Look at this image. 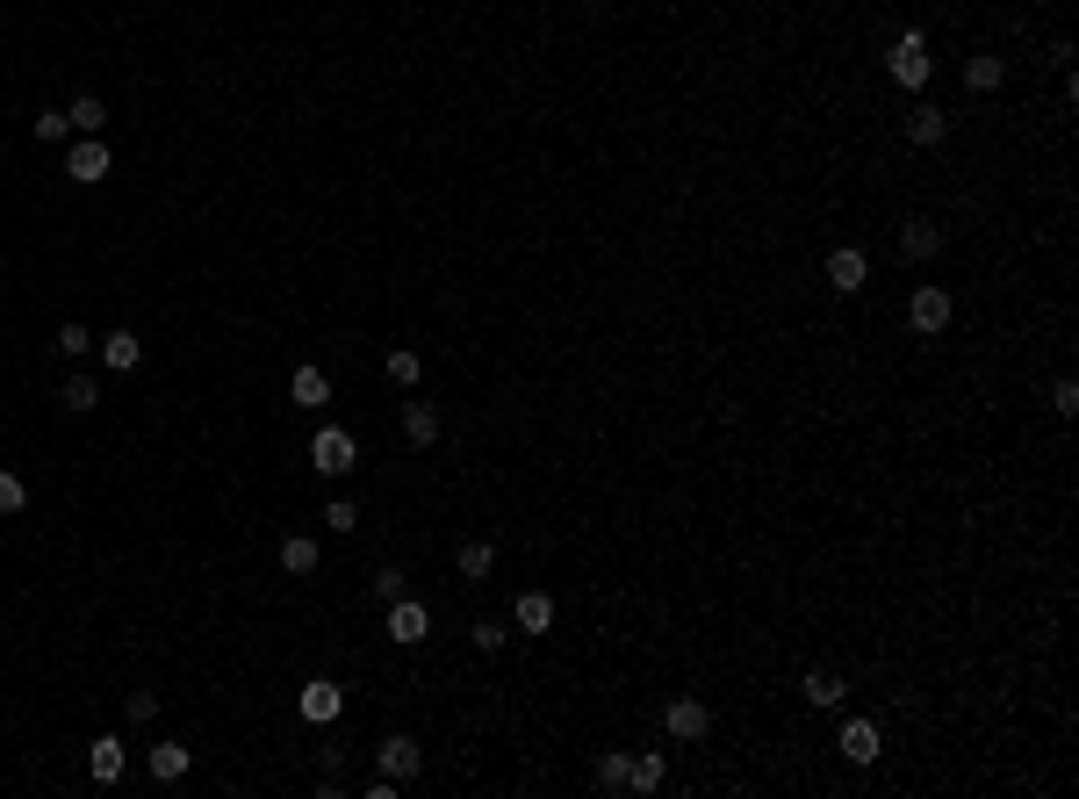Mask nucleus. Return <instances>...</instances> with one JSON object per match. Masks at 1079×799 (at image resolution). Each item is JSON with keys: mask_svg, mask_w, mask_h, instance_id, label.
<instances>
[{"mask_svg": "<svg viewBox=\"0 0 1079 799\" xmlns=\"http://www.w3.org/2000/svg\"><path fill=\"white\" fill-rule=\"evenodd\" d=\"M382 375H389V383H396V389H411V383H418V375H425V361H418V353H411V346H396V353H389V361H382Z\"/></svg>", "mask_w": 1079, "mask_h": 799, "instance_id": "bb28decb", "label": "nucleus"}, {"mask_svg": "<svg viewBox=\"0 0 1079 799\" xmlns=\"http://www.w3.org/2000/svg\"><path fill=\"white\" fill-rule=\"evenodd\" d=\"M375 598H382V606L403 598V569H396V562H389V569H375Z\"/></svg>", "mask_w": 1079, "mask_h": 799, "instance_id": "72a5a7b5", "label": "nucleus"}, {"mask_svg": "<svg viewBox=\"0 0 1079 799\" xmlns=\"http://www.w3.org/2000/svg\"><path fill=\"white\" fill-rule=\"evenodd\" d=\"M942 138H950V116H942V108H914V116H907V144H942Z\"/></svg>", "mask_w": 1079, "mask_h": 799, "instance_id": "aec40b11", "label": "nucleus"}, {"mask_svg": "<svg viewBox=\"0 0 1079 799\" xmlns=\"http://www.w3.org/2000/svg\"><path fill=\"white\" fill-rule=\"evenodd\" d=\"M66 174L80 180V188H94V180H108V174H116V152H108L102 138H80V144L66 152Z\"/></svg>", "mask_w": 1079, "mask_h": 799, "instance_id": "423d86ee", "label": "nucleus"}, {"mask_svg": "<svg viewBox=\"0 0 1079 799\" xmlns=\"http://www.w3.org/2000/svg\"><path fill=\"white\" fill-rule=\"evenodd\" d=\"M1000 80H1008V66H1000V58H994V51H978V58H964V87H972V94H994V87H1000Z\"/></svg>", "mask_w": 1079, "mask_h": 799, "instance_id": "412c9836", "label": "nucleus"}, {"mask_svg": "<svg viewBox=\"0 0 1079 799\" xmlns=\"http://www.w3.org/2000/svg\"><path fill=\"white\" fill-rule=\"evenodd\" d=\"M886 72H892V87L922 94L928 80H936V58H928V36H922V30H900V36H892V51H886Z\"/></svg>", "mask_w": 1079, "mask_h": 799, "instance_id": "f257e3e1", "label": "nucleus"}, {"mask_svg": "<svg viewBox=\"0 0 1079 799\" xmlns=\"http://www.w3.org/2000/svg\"><path fill=\"white\" fill-rule=\"evenodd\" d=\"M317 562H325V555H317V540H309V533L281 540V569H289V576H317Z\"/></svg>", "mask_w": 1079, "mask_h": 799, "instance_id": "6ab92c4d", "label": "nucleus"}, {"mask_svg": "<svg viewBox=\"0 0 1079 799\" xmlns=\"http://www.w3.org/2000/svg\"><path fill=\"white\" fill-rule=\"evenodd\" d=\"M86 346H94V331L86 325H58V353H66V361H80Z\"/></svg>", "mask_w": 1079, "mask_h": 799, "instance_id": "7c9ffc66", "label": "nucleus"}, {"mask_svg": "<svg viewBox=\"0 0 1079 799\" xmlns=\"http://www.w3.org/2000/svg\"><path fill=\"white\" fill-rule=\"evenodd\" d=\"M289 397L303 403V411H317V403H331V383H325V367H295V375H289Z\"/></svg>", "mask_w": 1079, "mask_h": 799, "instance_id": "f3484780", "label": "nucleus"}, {"mask_svg": "<svg viewBox=\"0 0 1079 799\" xmlns=\"http://www.w3.org/2000/svg\"><path fill=\"white\" fill-rule=\"evenodd\" d=\"M842 756H849V764H878V728L871 720H842Z\"/></svg>", "mask_w": 1079, "mask_h": 799, "instance_id": "4468645a", "label": "nucleus"}, {"mask_svg": "<svg viewBox=\"0 0 1079 799\" xmlns=\"http://www.w3.org/2000/svg\"><path fill=\"white\" fill-rule=\"evenodd\" d=\"M454 569H461V584H482V576L497 569V548H490V540H461V548H454Z\"/></svg>", "mask_w": 1079, "mask_h": 799, "instance_id": "ddd939ff", "label": "nucleus"}, {"mask_svg": "<svg viewBox=\"0 0 1079 799\" xmlns=\"http://www.w3.org/2000/svg\"><path fill=\"white\" fill-rule=\"evenodd\" d=\"M1051 411H1058V418L1079 411V383H1072V375H1058V383H1051Z\"/></svg>", "mask_w": 1079, "mask_h": 799, "instance_id": "473e14b6", "label": "nucleus"}, {"mask_svg": "<svg viewBox=\"0 0 1079 799\" xmlns=\"http://www.w3.org/2000/svg\"><path fill=\"white\" fill-rule=\"evenodd\" d=\"M188 764H195V749H180V742H152V756H144V771H152L159 785H180Z\"/></svg>", "mask_w": 1079, "mask_h": 799, "instance_id": "9b49d317", "label": "nucleus"}, {"mask_svg": "<svg viewBox=\"0 0 1079 799\" xmlns=\"http://www.w3.org/2000/svg\"><path fill=\"white\" fill-rule=\"evenodd\" d=\"M295 713H303L309 728H331V720L345 713V684L339 678H309L303 692H295Z\"/></svg>", "mask_w": 1079, "mask_h": 799, "instance_id": "20e7f679", "label": "nucleus"}, {"mask_svg": "<svg viewBox=\"0 0 1079 799\" xmlns=\"http://www.w3.org/2000/svg\"><path fill=\"white\" fill-rule=\"evenodd\" d=\"M626 764H634L626 749H605V756H598V771H590V778H598V792H626Z\"/></svg>", "mask_w": 1079, "mask_h": 799, "instance_id": "a878e982", "label": "nucleus"}, {"mask_svg": "<svg viewBox=\"0 0 1079 799\" xmlns=\"http://www.w3.org/2000/svg\"><path fill=\"white\" fill-rule=\"evenodd\" d=\"M309 469L317 475H353L360 469V439L345 433V425H325V433L309 439Z\"/></svg>", "mask_w": 1079, "mask_h": 799, "instance_id": "f03ea898", "label": "nucleus"}, {"mask_svg": "<svg viewBox=\"0 0 1079 799\" xmlns=\"http://www.w3.org/2000/svg\"><path fill=\"white\" fill-rule=\"evenodd\" d=\"M662 728H669V742H705V735H713V706H705V698H669Z\"/></svg>", "mask_w": 1079, "mask_h": 799, "instance_id": "39448f33", "label": "nucleus"}, {"mask_svg": "<svg viewBox=\"0 0 1079 799\" xmlns=\"http://www.w3.org/2000/svg\"><path fill=\"white\" fill-rule=\"evenodd\" d=\"M425 634H432V612H425V606H418V598H411V591H403V598H389V642H403V648H418V642H425Z\"/></svg>", "mask_w": 1079, "mask_h": 799, "instance_id": "6e6552de", "label": "nucleus"}, {"mask_svg": "<svg viewBox=\"0 0 1079 799\" xmlns=\"http://www.w3.org/2000/svg\"><path fill=\"white\" fill-rule=\"evenodd\" d=\"M468 642H476L482 656H497V648L512 642V626H504V620H476V626H468Z\"/></svg>", "mask_w": 1079, "mask_h": 799, "instance_id": "cd10ccee", "label": "nucleus"}, {"mask_svg": "<svg viewBox=\"0 0 1079 799\" xmlns=\"http://www.w3.org/2000/svg\"><path fill=\"white\" fill-rule=\"evenodd\" d=\"M102 361L116 367V375H130V367L144 361V339H138V331H108V339H102Z\"/></svg>", "mask_w": 1079, "mask_h": 799, "instance_id": "2eb2a0df", "label": "nucleus"}, {"mask_svg": "<svg viewBox=\"0 0 1079 799\" xmlns=\"http://www.w3.org/2000/svg\"><path fill=\"white\" fill-rule=\"evenodd\" d=\"M828 289H835V296H864V289H871V252H864V245H835V252H828Z\"/></svg>", "mask_w": 1079, "mask_h": 799, "instance_id": "7ed1b4c3", "label": "nucleus"}, {"mask_svg": "<svg viewBox=\"0 0 1079 799\" xmlns=\"http://www.w3.org/2000/svg\"><path fill=\"white\" fill-rule=\"evenodd\" d=\"M662 778H669V756H662V749H641L634 764H626V792H662Z\"/></svg>", "mask_w": 1079, "mask_h": 799, "instance_id": "f8f14e48", "label": "nucleus"}, {"mask_svg": "<svg viewBox=\"0 0 1079 799\" xmlns=\"http://www.w3.org/2000/svg\"><path fill=\"white\" fill-rule=\"evenodd\" d=\"M122 771H130V749H122L116 735H94V742H86V778L94 785H122Z\"/></svg>", "mask_w": 1079, "mask_h": 799, "instance_id": "0eeeda50", "label": "nucleus"}, {"mask_svg": "<svg viewBox=\"0 0 1079 799\" xmlns=\"http://www.w3.org/2000/svg\"><path fill=\"white\" fill-rule=\"evenodd\" d=\"M22 504H30V483H22V475H8V469H0V519H15Z\"/></svg>", "mask_w": 1079, "mask_h": 799, "instance_id": "c85d7f7f", "label": "nucleus"}, {"mask_svg": "<svg viewBox=\"0 0 1079 799\" xmlns=\"http://www.w3.org/2000/svg\"><path fill=\"white\" fill-rule=\"evenodd\" d=\"M66 116H72V130H80V138H102V130H108V102H102V94H80Z\"/></svg>", "mask_w": 1079, "mask_h": 799, "instance_id": "4be33fe9", "label": "nucleus"}, {"mask_svg": "<svg viewBox=\"0 0 1079 799\" xmlns=\"http://www.w3.org/2000/svg\"><path fill=\"white\" fill-rule=\"evenodd\" d=\"M375 756H382V778H396V785H411L418 771H425V749H418L411 735H389V742H382Z\"/></svg>", "mask_w": 1079, "mask_h": 799, "instance_id": "1a4fd4ad", "label": "nucleus"}, {"mask_svg": "<svg viewBox=\"0 0 1079 799\" xmlns=\"http://www.w3.org/2000/svg\"><path fill=\"white\" fill-rule=\"evenodd\" d=\"M799 692H806V706H842V698H849V684H842L835 670H806Z\"/></svg>", "mask_w": 1079, "mask_h": 799, "instance_id": "5701e85b", "label": "nucleus"}, {"mask_svg": "<svg viewBox=\"0 0 1079 799\" xmlns=\"http://www.w3.org/2000/svg\"><path fill=\"white\" fill-rule=\"evenodd\" d=\"M936 245H942L936 224H907L900 231V260H936Z\"/></svg>", "mask_w": 1079, "mask_h": 799, "instance_id": "393cba45", "label": "nucleus"}, {"mask_svg": "<svg viewBox=\"0 0 1079 799\" xmlns=\"http://www.w3.org/2000/svg\"><path fill=\"white\" fill-rule=\"evenodd\" d=\"M512 620L526 626V634H548V626H554V598H548V591H526V598H518V612H512Z\"/></svg>", "mask_w": 1079, "mask_h": 799, "instance_id": "b1692460", "label": "nucleus"}, {"mask_svg": "<svg viewBox=\"0 0 1079 799\" xmlns=\"http://www.w3.org/2000/svg\"><path fill=\"white\" fill-rule=\"evenodd\" d=\"M58 403H66L72 418L102 411V383H94V375H66V389H58Z\"/></svg>", "mask_w": 1079, "mask_h": 799, "instance_id": "a211bd4d", "label": "nucleus"}, {"mask_svg": "<svg viewBox=\"0 0 1079 799\" xmlns=\"http://www.w3.org/2000/svg\"><path fill=\"white\" fill-rule=\"evenodd\" d=\"M30 130H36L44 144H66V138H72V116H58V108H44V116H36Z\"/></svg>", "mask_w": 1079, "mask_h": 799, "instance_id": "c756f323", "label": "nucleus"}, {"mask_svg": "<svg viewBox=\"0 0 1079 799\" xmlns=\"http://www.w3.org/2000/svg\"><path fill=\"white\" fill-rule=\"evenodd\" d=\"M325 526H331V533H353V526H360L353 497H331V504H325Z\"/></svg>", "mask_w": 1079, "mask_h": 799, "instance_id": "2f4dec72", "label": "nucleus"}, {"mask_svg": "<svg viewBox=\"0 0 1079 799\" xmlns=\"http://www.w3.org/2000/svg\"><path fill=\"white\" fill-rule=\"evenodd\" d=\"M403 439L411 447H439V411L432 403H403Z\"/></svg>", "mask_w": 1079, "mask_h": 799, "instance_id": "dca6fc26", "label": "nucleus"}, {"mask_svg": "<svg viewBox=\"0 0 1079 799\" xmlns=\"http://www.w3.org/2000/svg\"><path fill=\"white\" fill-rule=\"evenodd\" d=\"M907 325L922 331V339H936V331L950 325V289H914L907 296Z\"/></svg>", "mask_w": 1079, "mask_h": 799, "instance_id": "9d476101", "label": "nucleus"}]
</instances>
